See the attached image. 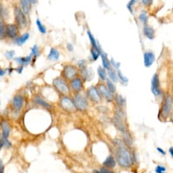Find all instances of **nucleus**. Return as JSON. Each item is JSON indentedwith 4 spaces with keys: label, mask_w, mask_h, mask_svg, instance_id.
<instances>
[{
    "label": "nucleus",
    "mask_w": 173,
    "mask_h": 173,
    "mask_svg": "<svg viewBox=\"0 0 173 173\" xmlns=\"http://www.w3.org/2000/svg\"><path fill=\"white\" fill-rule=\"evenodd\" d=\"M153 0H141V3L144 6H148L152 4Z\"/></svg>",
    "instance_id": "79ce46f5"
},
{
    "label": "nucleus",
    "mask_w": 173,
    "mask_h": 173,
    "mask_svg": "<svg viewBox=\"0 0 173 173\" xmlns=\"http://www.w3.org/2000/svg\"><path fill=\"white\" fill-rule=\"evenodd\" d=\"M60 56V54L59 51L57 49L54 48V47H52L50 49L48 56H47V59L51 61H58L59 60Z\"/></svg>",
    "instance_id": "a211bd4d"
},
{
    "label": "nucleus",
    "mask_w": 173,
    "mask_h": 173,
    "mask_svg": "<svg viewBox=\"0 0 173 173\" xmlns=\"http://www.w3.org/2000/svg\"><path fill=\"white\" fill-rule=\"evenodd\" d=\"M110 63H111V66L113 67V68L116 69V70H119L120 66H121V64H120L119 62H116V61L114 60L113 58H112V59L110 60Z\"/></svg>",
    "instance_id": "58836bf2"
},
{
    "label": "nucleus",
    "mask_w": 173,
    "mask_h": 173,
    "mask_svg": "<svg viewBox=\"0 0 173 173\" xmlns=\"http://www.w3.org/2000/svg\"><path fill=\"white\" fill-rule=\"evenodd\" d=\"M79 71L77 67L72 64H66L63 67L62 71V77L66 80H71L78 77Z\"/></svg>",
    "instance_id": "7ed1b4c3"
},
{
    "label": "nucleus",
    "mask_w": 173,
    "mask_h": 173,
    "mask_svg": "<svg viewBox=\"0 0 173 173\" xmlns=\"http://www.w3.org/2000/svg\"><path fill=\"white\" fill-rule=\"evenodd\" d=\"M70 86L75 92H79L83 87V80L81 77H77L70 82Z\"/></svg>",
    "instance_id": "9b49d317"
},
{
    "label": "nucleus",
    "mask_w": 173,
    "mask_h": 173,
    "mask_svg": "<svg viewBox=\"0 0 173 173\" xmlns=\"http://www.w3.org/2000/svg\"><path fill=\"white\" fill-rule=\"evenodd\" d=\"M6 37V25L4 24V22L0 20V40L4 39Z\"/></svg>",
    "instance_id": "c85d7f7f"
},
{
    "label": "nucleus",
    "mask_w": 173,
    "mask_h": 173,
    "mask_svg": "<svg viewBox=\"0 0 173 173\" xmlns=\"http://www.w3.org/2000/svg\"><path fill=\"white\" fill-rule=\"evenodd\" d=\"M19 33H20V29L16 24H8L6 25V34L7 37L12 39L18 37Z\"/></svg>",
    "instance_id": "1a4fd4ad"
},
{
    "label": "nucleus",
    "mask_w": 173,
    "mask_h": 173,
    "mask_svg": "<svg viewBox=\"0 0 173 173\" xmlns=\"http://www.w3.org/2000/svg\"><path fill=\"white\" fill-rule=\"evenodd\" d=\"M74 103L77 110H79L80 111H85L88 106V102L84 97L80 94L77 93L75 95L74 97Z\"/></svg>",
    "instance_id": "423d86ee"
},
{
    "label": "nucleus",
    "mask_w": 173,
    "mask_h": 173,
    "mask_svg": "<svg viewBox=\"0 0 173 173\" xmlns=\"http://www.w3.org/2000/svg\"><path fill=\"white\" fill-rule=\"evenodd\" d=\"M1 128L2 131V136L4 138H8L10 133V127L6 121H3L1 122Z\"/></svg>",
    "instance_id": "f3484780"
},
{
    "label": "nucleus",
    "mask_w": 173,
    "mask_h": 173,
    "mask_svg": "<svg viewBox=\"0 0 173 173\" xmlns=\"http://www.w3.org/2000/svg\"><path fill=\"white\" fill-rule=\"evenodd\" d=\"M114 144L117 147L116 156L119 165L123 168H129L132 166L133 158L129 150L124 147L122 141L120 139H115Z\"/></svg>",
    "instance_id": "f257e3e1"
},
{
    "label": "nucleus",
    "mask_w": 173,
    "mask_h": 173,
    "mask_svg": "<svg viewBox=\"0 0 173 173\" xmlns=\"http://www.w3.org/2000/svg\"><path fill=\"white\" fill-rule=\"evenodd\" d=\"M3 147H4V141H3L2 138L1 137L0 138V150L2 149Z\"/></svg>",
    "instance_id": "09e8293b"
},
{
    "label": "nucleus",
    "mask_w": 173,
    "mask_h": 173,
    "mask_svg": "<svg viewBox=\"0 0 173 173\" xmlns=\"http://www.w3.org/2000/svg\"><path fill=\"white\" fill-rule=\"evenodd\" d=\"M86 94L89 99L94 103H99L101 101V94H100L98 89L96 86H91L89 87L86 91Z\"/></svg>",
    "instance_id": "6e6552de"
},
{
    "label": "nucleus",
    "mask_w": 173,
    "mask_h": 173,
    "mask_svg": "<svg viewBox=\"0 0 173 173\" xmlns=\"http://www.w3.org/2000/svg\"><path fill=\"white\" fill-rule=\"evenodd\" d=\"M24 102V97L20 95H16L12 99V105L14 110L16 111H20L21 108L23 107Z\"/></svg>",
    "instance_id": "ddd939ff"
},
{
    "label": "nucleus",
    "mask_w": 173,
    "mask_h": 173,
    "mask_svg": "<svg viewBox=\"0 0 173 173\" xmlns=\"http://www.w3.org/2000/svg\"><path fill=\"white\" fill-rule=\"evenodd\" d=\"M93 173H100L99 172V171H97V170H95V171H93Z\"/></svg>",
    "instance_id": "864d4df0"
},
{
    "label": "nucleus",
    "mask_w": 173,
    "mask_h": 173,
    "mask_svg": "<svg viewBox=\"0 0 173 173\" xmlns=\"http://www.w3.org/2000/svg\"><path fill=\"white\" fill-rule=\"evenodd\" d=\"M90 52H91V55L92 60H93V61H96L99 58L100 55H101V54L104 51H103L102 49H97L93 48V47H91Z\"/></svg>",
    "instance_id": "bb28decb"
},
{
    "label": "nucleus",
    "mask_w": 173,
    "mask_h": 173,
    "mask_svg": "<svg viewBox=\"0 0 173 173\" xmlns=\"http://www.w3.org/2000/svg\"><path fill=\"white\" fill-rule=\"evenodd\" d=\"M2 138L3 139V141H4V147H7V148H10V147L12 146V143H11V142L8 140V138H4L2 137Z\"/></svg>",
    "instance_id": "a19ab883"
},
{
    "label": "nucleus",
    "mask_w": 173,
    "mask_h": 173,
    "mask_svg": "<svg viewBox=\"0 0 173 173\" xmlns=\"http://www.w3.org/2000/svg\"><path fill=\"white\" fill-rule=\"evenodd\" d=\"M77 64L80 69L85 68V67H86V62L85 60H80L79 61H78Z\"/></svg>",
    "instance_id": "ea45409f"
},
{
    "label": "nucleus",
    "mask_w": 173,
    "mask_h": 173,
    "mask_svg": "<svg viewBox=\"0 0 173 173\" xmlns=\"http://www.w3.org/2000/svg\"><path fill=\"white\" fill-rule=\"evenodd\" d=\"M148 15L147 14L146 12H141L139 16V20L141 23H143L144 25L147 24V22H148Z\"/></svg>",
    "instance_id": "2f4dec72"
},
{
    "label": "nucleus",
    "mask_w": 173,
    "mask_h": 173,
    "mask_svg": "<svg viewBox=\"0 0 173 173\" xmlns=\"http://www.w3.org/2000/svg\"><path fill=\"white\" fill-rule=\"evenodd\" d=\"M166 168L162 165H158L155 168V173H166Z\"/></svg>",
    "instance_id": "e433bc0d"
},
{
    "label": "nucleus",
    "mask_w": 173,
    "mask_h": 173,
    "mask_svg": "<svg viewBox=\"0 0 173 173\" xmlns=\"http://www.w3.org/2000/svg\"><path fill=\"white\" fill-rule=\"evenodd\" d=\"M5 74V71L4 70L0 68V77H3Z\"/></svg>",
    "instance_id": "8fccbe9b"
},
{
    "label": "nucleus",
    "mask_w": 173,
    "mask_h": 173,
    "mask_svg": "<svg viewBox=\"0 0 173 173\" xmlns=\"http://www.w3.org/2000/svg\"><path fill=\"white\" fill-rule=\"evenodd\" d=\"M172 97L171 96H169L168 97H167L165 102H164L163 107L162 108V117H163V118H167V117L169 116L172 109Z\"/></svg>",
    "instance_id": "9d476101"
},
{
    "label": "nucleus",
    "mask_w": 173,
    "mask_h": 173,
    "mask_svg": "<svg viewBox=\"0 0 173 173\" xmlns=\"http://www.w3.org/2000/svg\"><path fill=\"white\" fill-rule=\"evenodd\" d=\"M86 33H87V36L89 37V41H90L91 47H93V48L97 49H102L101 47L99 46L98 42H97V40L96 39V38H95L93 35L92 34L90 30H87Z\"/></svg>",
    "instance_id": "5701e85b"
},
{
    "label": "nucleus",
    "mask_w": 173,
    "mask_h": 173,
    "mask_svg": "<svg viewBox=\"0 0 173 173\" xmlns=\"http://www.w3.org/2000/svg\"><path fill=\"white\" fill-rule=\"evenodd\" d=\"M99 172L100 173H114L113 171H110V170H109L106 168H102L99 170Z\"/></svg>",
    "instance_id": "37998d69"
},
{
    "label": "nucleus",
    "mask_w": 173,
    "mask_h": 173,
    "mask_svg": "<svg viewBox=\"0 0 173 173\" xmlns=\"http://www.w3.org/2000/svg\"><path fill=\"white\" fill-rule=\"evenodd\" d=\"M106 86L112 93H114L116 92V86L114 84V82L112 81L110 79H106Z\"/></svg>",
    "instance_id": "7c9ffc66"
},
{
    "label": "nucleus",
    "mask_w": 173,
    "mask_h": 173,
    "mask_svg": "<svg viewBox=\"0 0 173 173\" xmlns=\"http://www.w3.org/2000/svg\"><path fill=\"white\" fill-rule=\"evenodd\" d=\"M101 58H102V66L105 70H109L112 68L110 60L108 59L107 54H105L104 52H103L101 54Z\"/></svg>",
    "instance_id": "aec40b11"
},
{
    "label": "nucleus",
    "mask_w": 173,
    "mask_h": 173,
    "mask_svg": "<svg viewBox=\"0 0 173 173\" xmlns=\"http://www.w3.org/2000/svg\"><path fill=\"white\" fill-rule=\"evenodd\" d=\"M117 74H118V79L121 80V81L124 83V84H127L129 82V79H127V77H126L124 75L122 74V72L120 71V70H117Z\"/></svg>",
    "instance_id": "473e14b6"
},
{
    "label": "nucleus",
    "mask_w": 173,
    "mask_h": 173,
    "mask_svg": "<svg viewBox=\"0 0 173 173\" xmlns=\"http://www.w3.org/2000/svg\"><path fill=\"white\" fill-rule=\"evenodd\" d=\"M60 104L64 110L68 112H74L77 110L74 101L71 97L64 96L60 99Z\"/></svg>",
    "instance_id": "39448f33"
},
{
    "label": "nucleus",
    "mask_w": 173,
    "mask_h": 173,
    "mask_svg": "<svg viewBox=\"0 0 173 173\" xmlns=\"http://www.w3.org/2000/svg\"><path fill=\"white\" fill-rule=\"evenodd\" d=\"M151 91L153 96L156 97L160 96L162 91L160 86V80H159V77L157 74L153 75L151 80Z\"/></svg>",
    "instance_id": "0eeeda50"
},
{
    "label": "nucleus",
    "mask_w": 173,
    "mask_h": 173,
    "mask_svg": "<svg viewBox=\"0 0 173 173\" xmlns=\"http://www.w3.org/2000/svg\"><path fill=\"white\" fill-rule=\"evenodd\" d=\"M66 48L67 50L69 52H72L74 49V47L72 46V43H67L66 44Z\"/></svg>",
    "instance_id": "c03bdc74"
},
{
    "label": "nucleus",
    "mask_w": 173,
    "mask_h": 173,
    "mask_svg": "<svg viewBox=\"0 0 173 173\" xmlns=\"http://www.w3.org/2000/svg\"><path fill=\"white\" fill-rule=\"evenodd\" d=\"M116 101L117 104H118V106L120 107L124 106L125 104V99L123 98V97L120 96V95H118V96L116 97Z\"/></svg>",
    "instance_id": "f704fd0d"
},
{
    "label": "nucleus",
    "mask_w": 173,
    "mask_h": 173,
    "mask_svg": "<svg viewBox=\"0 0 173 173\" xmlns=\"http://www.w3.org/2000/svg\"><path fill=\"white\" fill-rule=\"evenodd\" d=\"M30 37V35L28 33H25L24 34H22V35L19 36L16 39H15V43L18 46H22L24 45L27 41L29 40V39Z\"/></svg>",
    "instance_id": "6ab92c4d"
},
{
    "label": "nucleus",
    "mask_w": 173,
    "mask_h": 173,
    "mask_svg": "<svg viewBox=\"0 0 173 173\" xmlns=\"http://www.w3.org/2000/svg\"><path fill=\"white\" fill-rule=\"evenodd\" d=\"M0 173H4V166L1 159H0Z\"/></svg>",
    "instance_id": "de8ad7c7"
},
{
    "label": "nucleus",
    "mask_w": 173,
    "mask_h": 173,
    "mask_svg": "<svg viewBox=\"0 0 173 173\" xmlns=\"http://www.w3.org/2000/svg\"><path fill=\"white\" fill-rule=\"evenodd\" d=\"M32 55L30 54L26 57H18L14 58V61L19 65L26 66L28 65L30 62L32 60Z\"/></svg>",
    "instance_id": "dca6fc26"
},
{
    "label": "nucleus",
    "mask_w": 173,
    "mask_h": 173,
    "mask_svg": "<svg viewBox=\"0 0 173 173\" xmlns=\"http://www.w3.org/2000/svg\"><path fill=\"white\" fill-rule=\"evenodd\" d=\"M137 0H130L127 5V9L131 14H133V5L135 4Z\"/></svg>",
    "instance_id": "c9c22d12"
},
{
    "label": "nucleus",
    "mask_w": 173,
    "mask_h": 173,
    "mask_svg": "<svg viewBox=\"0 0 173 173\" xmlns=\"http://www.w3.org/2000/svg\"><path fill=\"white\" fill-rule=\"evenodd\" d=\"M98 90L100 94H101L102 96H104L108 101H112V100L113 99V93H112L111 92L108 90V89L105 85L103 84L99 85Z\"/></svg>",
    "instance_id": "4468645a"
},
{
    "label": "nucleus",
    "mask_w": 173,
    "mask_h": 173,
    "mask_svg": "<svg viewBox=\"0 0 173 173\" xmlns=\"http://www.w3.org/2000/svg\"><path fill=\"white\" fill-rule=\"evenodd\" d=\"M34 101L37 104L47 109V110H51V109L52 108V106L49 104L48 102L45 101L43 99L41 98V97L39 96H36L34 99Z\"/></svg>",
    "instance_id": "412c9836"
},
{
    "label": "nucleus",
    "mask_w": 173,
    "mask_h": 173,
    "mask_svg": "<svg viewBox=\"0 0 173 173\" xmlns=\"http://www.w3.org/2000/svg\"><path fill=\"white\" fill-rule=\"evenodd\" d=\"M23 69H24V66H21L20 65L17 68L15 69V71L18 72V74H21L22 71H23Z\"/></svg>",
    "instance_id": "49530a36"
},
{
    "label": "nucleus",
    "mask_w": 173,
    "mask_h": 173,
    "mask_svg": "<svg viewBox=\"0 0 173 173\" xmlns=\"http://www.w3.org/2000/svg\"><path fill=\"white\" fill-rule=\"evenodd\" d=\"M156 60L155 54L152 52H146L143 54V64L145 67L149 68L154 63Z\"/></svg>",
    "instance_id": "f8f14e48"
},
{
    "label": "nucleus",
    "mask_w": 173,
    "mask_h": 173,
    "mask_svg": "<svg viewBox=\"0 0 173 173\" xmlns=\"http://www.w3.org/2000/svg\"><path fill=\"white\" fill-rule=\"evenodd\" d=\"M20 2L22 10L26 14H28L31 8V3L29 0H20Z\"/></svg>",
    "instance_id": "b1692460"
},
{
    "label": "nucleus",
    "mask_w": 173,
    "mask_h": 173,
    "mask_svg": "<svg viewBox=\"0 0 173 173\" xmlns=\"http://www.w3.org/2000/svg\"><path fill=\"white\" fill-rule=\"evenodd\" d=\"M80 75H81V78L83 79V80H85L91 79L92 75H93V74H92L93 72H91L90 71H89V70L86 68V67L80 68Z\"/></svg>",
    "instance_id": "393cba45"
},
{
    "label": "nucleus",
    "mask_w": 173,
    "mask_h": 173,
    "mask_svg": "<svg viewBox=\"0 0 173 173\" xmlns=\"http://www.w3.org/2000/svg\"><path fill=\"white\" fill-rule=\"evenodd\" d=\"M108 75L109 77V79H110L114 83L118 82V74H117V72L115 71V69L113 68H111L108 70Z\"/></svg>",
    "instance_id": "a878e982"
},
{
    "label": "nucleus",
    "mask_w": 173,
    "mask_h": 173,
    "mask_svg": "<svg viewBox=\"0 0 173 173\" xmlns=\"http://www.w3.org/2000/svg\"><path fill=\"white\" fill-rule=\"evenodd\" d=\"M156 149H157V151L160 153V154L162 155H163V156H165L166 155V152L164 151V150L162 149V148H161V147H156Z\"/></svg>",
    "instance_id": "a18cd8bd"
},
{
    "label": "nucleus",
    "mask_w": 173,
    "mask_h": 173,
    "mask_svg": "<svg viewBox=\"0 0 173 173\" xmlns=\"http://www.w3.org/2000/svg\"><path fill=\"white\" fill-rule=\"evenodd\" d=\"M14 15L16 24L18 25L20 29H24L27 26V19L25 14L22 8L16 6L14 8Z\"/></svg>",
    "instance_id": "20e7f679"
},
{
    "label": "nucleus",
    "mask_w": 173,
    "mask_h": 173,
    "mask_svg": "<svg viewBox=\"0 0 173 173\" xmlns=\"http://www.w3.org/2000/svg\"><path fill=\"white\" fill-rule=\"evenodd\" d=\"M29 1L31 3V4H36V0H29Z\"/></svg>",
    "instance_id": "603ef678"
},
{
    "label": "nucleus",
    "mask_w": 173,
    "mask_h": 173,
    "mask_svg": "<svg viewBox=\"0 0 173 173\" xmlns=\"http://www.w3.org/2000/svg\"><path fill=\"white\" fill-rule=\"evenodd\" d=\"M172 12H173V7H172Z\"/></svg>",
    "instance_id": "6e6d98bb"
},
{
    "label": "nucleus",
    "mask_w": 173,
    "mask_h": 173,
    "mask_svg": "<svg viewBox=\"0 0 173 173\" xmlns=\"http://www.w3.org/2000/svg\"><path fill=\"white\" fill-rule=\"evenodd\" d=\"M0 105H1V102H0Z\"/></svg>",
    "instance_id": "5fc2aeb1"
},
{
    "label": "nucleus",
    "mask_w": 173,
    "mask_h": 173,
    "mask_svg": "<svg viewBox=\"0 0 173 173\" xmlns=\"http://www.w3.org/2000/svg\"><path fill=\"white\" fill-rule=\"evenodd\" d=\"M116 162L112 156H109L108 157L105 159L104 162H103V165H104L105 168H112L116 166Z\"/></svg>",
    "instance_id": "4be33fe9"
},
{
    "label": "nucleus",
    "mask_w": 173,
    "mask_h": 173,
    "mask_svg": "<svg viewBox=\"0 0 173 173\" xmlns=\"http://www.w3.org/2000/svg\"><path fill=\"white\" fill-rule=\"evenodd\" d=\"M36 24H37V29L39 30L41 34L45 35L47 33V29L46 27H45V25L41 22V21L39 20V19H37L36 20Z\"/></svg>",
    "instance_id": "c756f323"
},
{
    "label": "nucleus",
    "mask_w": 173,
    "mask_h": 173,
    "mask_svg": "<svg viewBox=\"0 0 173 173\" xmlns=\"http://www.w3.org/2000/svg\"><path fill=\"white\" fill-rule=\"evenodd\" d=\"M97 74L99 75V77L100 78V79L103 81L104 80H106L107 79V72L105 71V69L104 67L99 66L97 68Z\"/></svg>",
    "instance_id": "cd10ccee"
},
{
    "label": "nucleus",
    "mask_w": 173,
    "mask_h": 173,
    "mask_svg": "<svg viewBox=\"0 0 173 173\" xmlns=\"http://www.w3.org/2000/svg\"><path fill=\"white\" fill-rule=\"evenodd\" d=\"M143 33L145 37L149 40H153L155 38V30L148 24H145L143 29Z\"/></svg>",
    "instance_id": "2eb2a0df"
},
{
    "label": "nucleus",
    "mask_w": 173,
    "mask_h": 173,
    "mask_svg": "<svg viewBox=\"0 0 173 173\" xmlns=\"http://www.w3.org/2000/svg\"><path fill=\"white\" fill-rule=\"evenodd\" d=\"M168 152H169L170 154H171V156L173 158V147H170Z\"/></svg>",
    "instance_id": "3c124183"
},
{
    "label": "nucleus",
    "mask_w": 173,
    "mask_h": 173,
    "mask_svg": "<svg viewBox=\"0 0 173 173\" xmlns=\"http://www.w3.org/2000/svg\"><path fill=\"white\" fill-rule=\"evenodd\" d=\"M14 54H15V52L14 51V50H10V51H8L5 53V56L7 58V59L11 60V59H12L14 56Z\"/></svg>",
    "instance_id": "4c0bfd02"
},
{
    "label": "nucleus",
    "mask_w": 173,
    "mask_h": 173,
    "mask_svg": "<svg viewBox=\"0 0 173 173\" xmlns=\"http://www.w3.org/2000/svg\"><path fill=\"white\" fill-rule=\"evenodd\" d=\"M33 57L37 58L39 55V49L37 45H34L31 48V54Z\"/></svg>",
    "instance_id": "72a5a7b5"
},
{
    "label": "nucleus",
    "mask_w": 173,
    "mask_h": 173,
    "mask_svg": "<svg viewBox=\"0 0 173 173\" xmlns=\"http://www.w3.org/2000/svg\"><path fill=\"white\" fill-rule=\"evenodd\" d=\"M52 84L55 90L62 96H66L71 92V86L63 77L55 78L53 80Z\"/></svg>",
    "instance_id": "f03ea898"
}]
</instances>
